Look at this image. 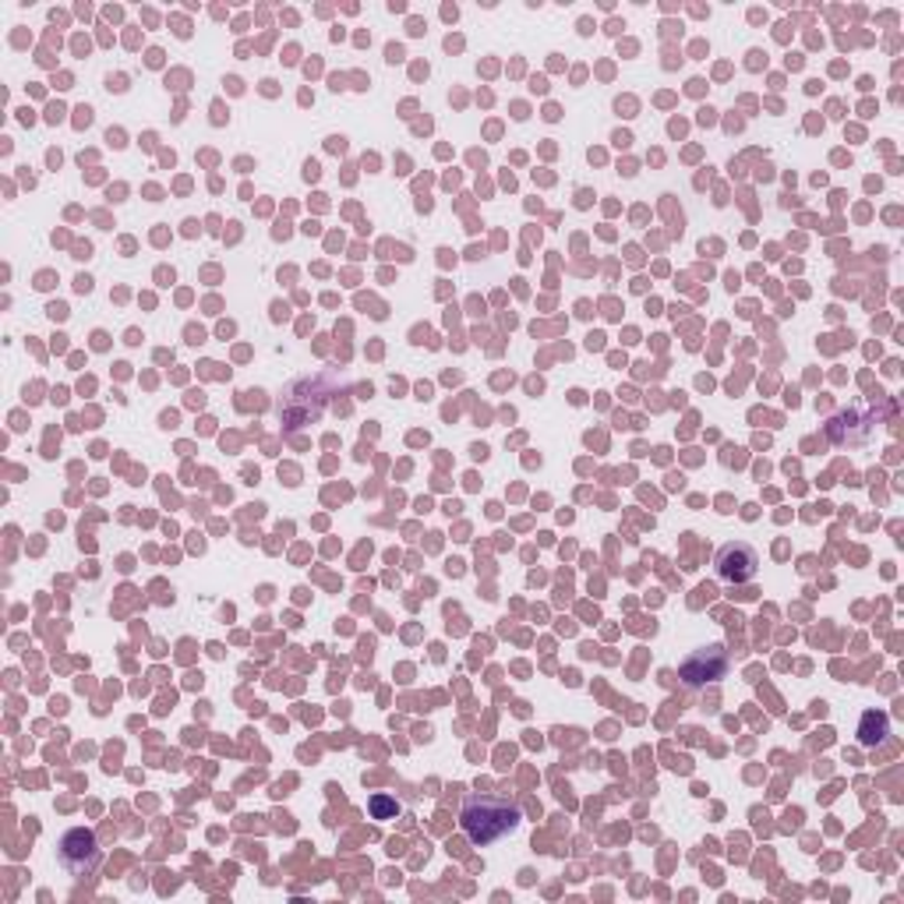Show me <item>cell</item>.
I'll list each match as a JSON object with an SVG mask.
<instances>
[{
	"label": "cell",
	"mask_w": 904,
	"mask_h": 904,
	"mask_svg": "<svg viewBox=\"0 0 904 904\" xmlns=\"http://www.w3.org/2000/svg\"><path fill=\"white\" fill-rule=\"evenodd\" d=\"M519 806H513L509 798H492V795H471L460 809V827L474 844H492L498 838H506L519 827Z\"/></svg>",
	"instance_id": "1"
},
{
	"label": "cell",
	"mask_w": 904,
	"mask_h": 904,
	"mask_svg": "<svg viewBox=\"0 0 904 904\" xmlns=\"http://www.w3.org/2000/svg\"><path fill=\"white\" fill-rule=\"evenodd\" d=\"M57 859L64 865V873L67 876H75V880H85V876H93L96 873V865L103 859V851L96 844V833L93 830H85V827H75V830H67L61 844H57Z\"/></svg>",
	"instance_id": "2"
},
{
	"label": "cell",
	"mask_w": 904,
	"mask_h": 904,
	"mask_svg": "<svg viewBox=\"0 0 904 904\" xmlns=\"http://www.w3.org/2000/svg\"><path fill=\"white\" fill-rule=\"evenodd\" d=\"M728 671V650L724 643H710V647H700L686 657V665L678 668V678L689 686V689H700V686H710L724 678Z\"/></svg>",
	"instance_id": "3"
},
{
	"label": "cell",
	"mask_w": 904,
	"mask_h": 904,
	"mask_svg": "<svg viewBox=\"0 0 904 904\" xmlns=\"http://www.w3.org/2000/svg\"><path fill=\"white\" fill-rule=\"evenodd\" d=\"M714 566H718V577H721L724 583H750V580L756 577L760 559H756V551H753L750 545L732 541V545H724V548L718 551Z\"/></svg>",
	"instance_id": "4"
},
{
	"label": "cell",
	"mask_w": 904,
	"mask_h": 904,
	"mask_svg": "<svg viewBox=\"0 0 904 904\" xmlns=\"http://www.w3.org/2000/svg\"><path fill=\"white\" fill-rule=\"evenodd\" d=\"M883 739H886V714L869 710V714H862V724H859V742L865 745V750H873V745H880Z\"/></svg>",
	"instance_id": "5"
},
{
	"label": "cell",
	"mask_w": 904,
	"mask_h": 904,
	"mask_svg": "<svg viewBox=\"0 0 904 904\" xmlns=\"http://www.w3.org/2000/svg\"><path fill=\"white\" fill-rule=\"evenodd\" d=\"M399 812V803L392 795H375L372 798V816L375 820H392V816Z\"/></svg>",
	"instance_id": "6"
}]
</instances>
